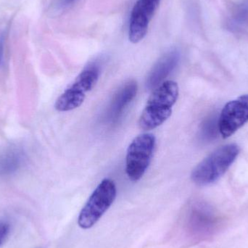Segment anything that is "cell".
Instances as JSON below:
<instances>
[{"instance_id": "cell-1", "label": "cell", "mask_w": 248, "mask_h": 248, "mask_svg": "<svg viewBox=\"0 0 248 248\" xmlns=\"http://www.w3.org/2000/svg\"><path fill=\"white\" fill-rule=\"evenodd\" d=\"M179 94L177 83L170 80L153 90L139 120L140 128L150 131L164 123L171 115Z\"/></svg>"}, {"instance_id": "cell-2", "label": "cell", "mask_w": 248, "mask_h": 248, "mask_svg": "<svg viewBox=\"0 0 248 248\" xmlns=\"http://www.w3.org/2000/svg\"><path fill=\"white\" fill-rule=\"evenodd\" d=\"M240 153L236 144L222 146L213 152L192 170V182L200 186L214 183L220 179L235 161Z\"/></svg>"}, {"instance_id": "cell-3", "label": "cell", "mask_w": 248, "mask_h": 248, "mask_svg": "<svg viewBox=\"0 0 248 248\" xmlns=\"http://www.w3.org/2000/svg\"><path fill=\"white\" fill-rule=\"evenodd\" d=\"M117 195L114 182L105 179L99 184L80 212L78 224L81 228L88 230L95 225L105 213L113 205Z\"/></svg>"}, {"instance_id": "cell-4", "label": "cell", "mask_w": 248, "mask_h": 248, "mask_svg": "<svg viewBox=\"0 0 248 248\" xmlns=\"http://www.w3.org/2000/svg\"><path fill=\"white\" fill-rule=\"evenodd\" d=\"M156 138L151 133L136 137L128 146L125 157V173L131 182H138L148 169L155 147Z\"/></svg>"}, {"instance_id": "cell-5", "label": "cell", "mask_w": 248, "mask_h": 248, "mask_svg": "<svg viewBox=\"0 0 248 248\" xmlns=\"http://www.w3.org/2000/svg\"><path fill=\"white\" fill-rule=\"evenodd\" d=\"M100 73V68L95 65H91L81 71L74 82L58 97L55 109L60 112H68L80 107L87 93L97 84Z\"/></svg>"}, {"instance_id": "cell-6", "label": "cell", "mask_w": 248, "mask_h": 248, "mask_svg": "<svg viewBox=\"0 0 248 248\" xmlns=\"http://www.w3.org/2000/svg\"><path fill=\"white\" fill-rule=\"evenodd\" d=\"M185 221L186 232L192 237L204 239L217 231L219 218L206 204L195 202L186 211Z\"/></svg>"}, {"instance_id": "cell-7", "label": "cell", "mask_w": 248, "mask_h": 248, "mask_svg": "<svg viewBox=\"0 0 248 248\" xmlns=\"http://www.w3.org/2000/svg\"><path fill=\"white\" fill-rule=\"evenodd\" d=\"M248 122V94H246L224 106L218 120V130L223 138H228Z\"/></svg>"}, {"instance_id": "cell-8", "label": "cell", "mask_w": 248, "mask_h": 248, "mask_svg": "<svg viewBox=\"0 0 248 248\" xmlns=\"http://www.w3.org/2000/svg\"><path fill=\"white\" fill-rule=\"evenodd\" d=\"M161 0H137L130 15L128 39L137 44L142 40L148 31L149 25Z\"/></svg>"}, {"instance_id": "cell-9", "label": "cell", "mask_w": 248, "mask_h": 248, "mask_svg": "<svg viewBox=\"0 0 248 248\" xmlns=\"http://www.w3.org/2000/svg\"><path fill=\"white\" fill-rule=\"evenodd\" d=\"M180 59L177 50H170L163 55L152 68L146 78L147 90H155L164 81L165 78L176 68Z\"/></svg>"}, {"instance_id": "cell-10", "label": "cell", "mask_w": 248, "mask_h": 248, "mask_svg": "<svg viewBox=\"0 0 248 248\" xmlns=\"http://www.w3.org/2000/svg\"><path fill=\"white\" fill-rule=\"evenodd\" d=\"M138 86L134 80L127 81L120 87L109 106L107 113L108 122L114 124L119 120L128 105L135 98Z\"/></svg>"}, {"instance_id": "cell-11", "label": "cell", "mask_w": 248, "mask_h": 248, "mask_svg": "<svg viewBox=\"0 0 248 248\" xmlns=\"http://www.w3.org/2000/svg\"><path fill=\"white\" fill-rule=\"evenodd\" d=\"M26 153L20 146L9 144L0 148V177L17 173L26 163Z\"/></svg>"}, {"instance_id": "cell-12", "label": "cell", "mask_w": 248, "mask_h": 248, "mask_svg": "<svg viewBox=\"0 0 248 248\" xmlns=\"http://www.w3.org/2000/svg\"><path fill=\"white\" fill-rule=\"evenodd\" d=\"M7 37V29H5L0 31V67L4 65Z\"/></svg>"}, {"instance_id": "cell-13", "label": "cell", "mask_w": 248, "mask_h": 248, "mask_svg": "<svg viewBox=\"0 0 248 248\" xmlns=\"http://www.w3.org/2000/svg\"><path fill=\"white\" fill-rule=\"evenodd\" d=\"M10 232V225L6 221H0V248Z\"/></svg>"}, {"instance_id": "cell-14", "label": "cell", "mask_w": 248, "mask_h": 248, "mask_svg": "<svg viewBox=\"0 0 248 248\" xmlns=\"http://www.w3.org/2000/svg\"><path fill=\"white\" fill-rule=\"evenodd\" d=\"M77 0H61V3L63 7H68L77 1Z\"/></svg>"}]
</instances>
